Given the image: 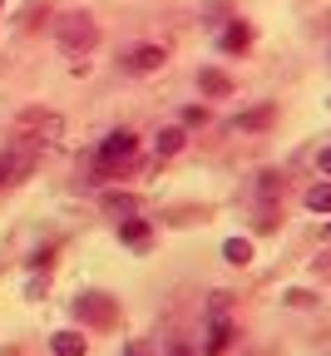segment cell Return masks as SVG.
<instances>
[{
    "label": "cell",
    "mask_w": 331,
    "mask_h": 356,
    "mask_svg": "<svg viewBox=\"0 0 331 356\" xmlns=\"http://www.w3.org/2000/svg\"><path fill=\"white\" fill-rule=\"evenodd\" d=\"M60 134H65V119H60V114L30 109V114H20V124H15V149H25V154H40V149L60 144Z\"/></svg>",
    "instance_id": "obj_1"
},
{
    "label": "cell",
    "mask_w": 331,
    "mask_h": 356,
    "mask_svg": "<svg viewBox=\"0 0 331 356\" xmlns=\"http://www.w3.org/2000/svg\"><path fill=\"white\" fill-rule=\"evenodd\" d=\"M55 40H60L65 55H84V50H94V40H99V25H94V15H84V10H70V15H60Z\"/></svg>",
    "instance_id": "obj_2"
},
{
    "label": "cell",
    "mask_w": 331,
    "mask_h": 356,
    "mask_svg": "<svg viewBox=\"0 0 331 356\" xmlns=\"http://www.w3.org/2000/svg\"><path fill=\"white\" fill-rule=\"evenodd\" d=\"M134 149H138V139L129 129H114V134H104V144H99V173L109 178V173H119L129 159H134Z\"/></svg>",
    "instance_id": "obj_3"
},
{
    "label": "cell",
    "mask_w": 331,
    "mask_h": 356,
    "mask_svg": "<svg viewBox=\"0 0 331 356\" xmlns=\"http://www.w3.org/2000/svg\"><path fill=\"white\" fill-rule=\"evenodd\" d=\"M74 317H84V322H114V302L104 292H84L74 302Z\"/></svg>",
    "instance_id": "obj_4"
},
{
    "label": "cell",
    "mask_w": 331,
    "mask_h": 356,
    "mask_svg": "<svg viewBox=\"0 0 331 356\" xmlns=\"http://www.w3.org/2000/svg\"><path fill=\"white\" fill-rule=\"evenodd\" d=\"M227 346H232V322H227V312H213V327H208L203 356H223Z\"/></svg>",
    "instance_id": "obj_5"
},
{
    "label": "cell",
    "mask_w": 331,
    "mask_h": 356,
    "mask_svg": "<svg viewBox=\"0 0 331 356\" xmlns=\"http://www.w3.org/2000/svg\"><path fill=\"white\" fill-rule=\"evenodd\" d=\"M119 238L134 248V252H149V243H154V228L144 218H119Z\"/></svg>",
    "instance_id": "obj_6"
},
{
    "label": "cell",
    "mask_w": 331,
    "mask_h": 356,
    "mask_svg": "<svg viewBox=\"0 0 331 356\" xmlns=\"http://www.w3.org/2000/svg\"><path fill=\"white\" fill-rule=\"evenodd\" d=\"M248 44H252V25H243V20H232V25L218 35V50H223V55H243Z\"/></svg>",
    "instance_id": "obj_7"
},
{
    "label": "cell",
    "mask_w": 331,
    "mask_h": 356,
    "mask_svg": "<svg viewBox=\"0 0 331 356\" xmlns=\"http://www.w3.org/2000/svg\"><path fill=\"white\" fill-rule=\"evenodd\" d=\"M163 60H168L163 44H138V50L129 55V70L134 74H154V70H163Z\"/></svg>",
    "instance_id": "obj_8"
},
{
    "label": "cell",
    "mask_w": 331,
    "mask_h": 356,
    "mask_svg": "<svg viewBox=\"0 0 331 356\" xmlns=\"http://www.w3.org/2000/svg\"><path fill=\"white\" fill-rule=\"evenodd\" d=\"M277 119V104H262V109H252V114H238V124H232V129H238V134H257V129H267Z\"/></svg>",
    "instance_id": "obj_9"
},
{
    "label": "cell",
    "mask_w": 331,
    "mask_h": 356,
    "mask_svg": "<svg viewBox=\"0 0 331 356\" xmlns=\"http://www.w3.org/2000/svg\"><path fill=\"white\" fill-rule=\"evenodd\" d=\"M50 346H55V356H84V351H89V337H79V332H55Z\"/></svg>",
    "instance_id": "obj_10"
},
{
    "label": "cell",
    "mask_w": 331,
    "mask_h": 356,
    "mask_svg": "<svg viewBox=\"0 0 331 356\" xmlns=\"http://www.w3.org/2000/svg\"><path fill=\"white\" fill-rule=\"evenodd\" d=\"M198 89H203V95H213V99H223V95H232V79H227L223 70H203V74H198Z\"/></svg>",
    "instance_id": "obj_11"
},
{
    "label": "cell",
    "mask_w": 331,
    "mask_h": 356,
    "mask_svg": "<svg viewBox=\"0 0 331 356\" xmlns=\"http://www.w3.org/2000/svg\"><path fill=\"white\" fill-rule=\"evenodd\" d=\"M183 139H188V134H183L178 124H168V129H159V139H154V149H159V159H173V154L183 149Z\"/></svg>",
    "instance_id": "obj_12"
},
{
    "label": "cell",
    "mask_w": 331,
    "mask_h": 356,
    "mask_svg": "<svg viewBox=\"0 0 331 356\" xmlns=\"http://www.w3.org/2000/svg\"><path fill=\"white\" fill-rule=\"evenodd\" d=\"M104 213H114V218H134V213H138V198H134V193H104Z\"/></svg>",
    "instance_id": "obj_13"
},
{
    "label": "cell",
    "mask_w": 331,
    "mask_h": 356,
    "mask_svg": "<svg viewBox=\"0 0 331 356\" xmlns=\"http://www.w3.org/2000/svg\"><path fill=\"white\" fill-rule=\"evenodd\" d=\"M223 257H227L232 267H248V262H252V243H248V238H227V243H223Z\"/></svg>",
    "instance_id": "obj_14"
},
{
    "label": "cell",
    "mask_w": 331,
    "mask_h": 356,
    "mask_svg": "<svg viewBox=\"0 0 331 356\" xmlns=\"http://www.w3.org/2000/svg\"><path fill=\"white\" fill-rule=\"evenodd\" d=\"M307 208H312V213H331V184L307 188Z\"/></svg>",
    "instance_id": "obj_15"
},
{
    "label": "cell",
    "mask_w": 331,
    "mask_h": 356,
    "mask_svg": "<svg viewBox=\"0 0 331 356\" xmlns=\"http://www.w3.org/2000/svg\"><path fill=\"white\" fill-rule=\"evenodd\" d=\"M282 184H287V178H277V173H262V184H257V193H262V198L272 203V198L282 193Z\"/></svg>",
    "instance_id": "obj_16"
},
{
    "label": "cell",
    "mask_w": 331,
    "mask_h": 356,
    "mask_svg": "<svg viewBox=\"0 0 331 356\" xmlns=\"http://www.w3.org/2000/svg\"><path fill=\"white\" fill-rule=\"evenodd\" d=\"M282 302H287V307H312L316 297H312L307 287H287V292H282Z\"/></svg>",
    "instance_id": "obj_17"
},
{
    "label": "cell",
    "mask_w": 331,
    "mask_h": 356,
    "mask_svg": "<svg viewBox=\"0 0 331 356\" xmlns=\"http://www.w3.org/2000/svg\"><path fill=\"white\" fill-rule=\"evenodd\" d=\"M183 124H208V109H203V104H188V109H183Z\"/></svg>",
    "instance_id": "obj_18"
},
{
    "label": "cell",
    "mask_w": 331,
    "mask_h": 356,
    "mask_svg": "<svg viewBox=\"0 0 331 356\" xmlns=\"http://www.w3.org/2000/svg\"><path fill=\"white\" fill-rule=\"evenodd\" d=\"M119 356H154V346H149V341H129Z\"/></svg>",
    "instance_id": "obj_19"
},
{
    "label": "cell",
    "mask_w": 331,
    "mask_h": 356,
    "mask_svg": "<svg viewBox=\"0 0 331 356\" xmlns=\"http://www.w3.org/2000/svg\"><path fill=\"white\" fill-rule=\"evenodd\" d=\"M316 168H321V173L331 178V149H321V154H316Z\"/></svg>",
    "instance_id": "obj_20"
},
{
    "label": "cell",
    "mask_w": 331,
    "mask_h": 356,
    "mask_svg": "<svg viewBox=\"0 0 331 356\" xmlns=\"http://www.w3.org/2000/svg\"><path fill=\"white\" fill-rule=\"evenodd\" d=\"M321 238H326V243H331V222H326V228H321Z\"/></svg>",
    "instance_id": "obj_21"
}]
</instances>
